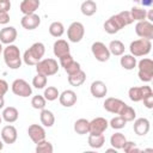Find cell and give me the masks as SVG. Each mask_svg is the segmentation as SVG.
Here are the masks:
<instances>
[{"instance_id":"cell-1","label":"cell","mask_w":153,"mask_h":153,"mask_svg":"<svg viewBox=\"0 0 153 153\" xmlns=\"http://www.w3.org/2000/svg\"><path fill=\"white\" fill-rule=\"evenodd\" d=\"M2 55H4V61L6 63V66L11 69H18L22 66L23 62V56L20 55V50L17 45L12 44H7L4 50H2Z\"/></svg>"},{"instance_id":"cell-2","label":"cell","mask_w":153,"mask_h":153,"mask_svg":"<svg viewBox=\"0 0 153 153\" xmlns=\"http://www.w3.org/2000/svg\"><path fill=\"white\" fill-rule=\"evenodd\" d=\"M44 54H45V45L42 42H36L24 51L23 61L27 66H36V63L43 59Z\"/></svg>"},{"instance_id":"cell-3","label":"cell","mask_w":153,"mask_h":153,"mask_svg":"<svg viewBox=\"0 0 153 153\" xmlns=\"http://www.w3.org/2000/svg\"><path fill=\"white\" fill-rule=\"evenodd\" d=\"M151 49H152V42L146 38L135 39V41L130 42V44H129V51L135 57H141V56L148 55L151 53Z\"/></svg>"},{"instance_id":"cell-4","label":"cell","mask_w":153,"mask_h":153,"mask_svg":"<svg viewBox=\"0 0 153 153\" xmlns=\"http://www.w3.org/2000/svg\"><path fill=\"white\" fill-rule=\"evenodd\" d=\"M60 65L57 63V61L55 59L48 57V59H42L41 61H38L36 63V72L38 74H43L45 76H50L54 75L59 72Z\"/></svg>"},{"instance_id":"cell-5","label":"cell","mask_w":153,"mask_h":153,"mask_svg":"<svg viewBox=\"0 0 153 153\" xmlns=\"http://www.w3.org/2000/svg\"><path fill=\"white\" fill-rule=\"evenodd\" d=\"M137 76L143 82H149L153 79V61L149 57L141 59L137 65Z\"/></svg>"},{"instance_id":"cell-6","label":"cell","mask_w":153,"mask_h":153,"mask_svg":"<svg viewBox=\"0 0 153 153\" xmlns=\"http://www.w3.org/2000/svg\"><path fill=\"white\" fill-rule=\"evenodd\" d=\"M11 90H12L13 94H16V96H18V97H23V98L30 97V96L32 94V87H31V85H30L26 80H24V79H22V78L16 79V80L12 82Z\"/></svg>"},{"instance_id":"cell-7","label":"cell","mask_w":153,"mask_h":153,"mask_svg":"<svg viewBox=\"0 0 153 153\" xmlns=\"http://www.w3.org/2000/svg\"><path fill=\"white\" fill-rule=\"evenodd\" d=\"M85 35V27L80 22H73L67 29V38L72 43H79Z\"/></svg>"},{"instance_id":"cell-8","label":"cell","mask_w":153,"mask_h":153,"mask_svg":"<svg viewBox=\"0 0 153 153\" xmlns=\"http://www.w3.org/2000/svg\"><path fill=\"white\" fill-rule=\"evenodd\" d=\"M91 51H92L93 57L99 62H106L111 56V54L109 51V48L103 42H99V41L92 43Z\"/></svg>"},{"instance_id":"cell-9","label":"cell","mask_w":153,"mask_h":153,"mask_svg":"<svg viewBox=\"0 0 153 153\" xmlns=\"http://www.w3.org/2000/svg\"><path fill=\"white\" fill-rule=\"evenodd\" d=\"M124 26H126V24H124L123 19L117 13V14H114L109 19L105 20V23H104V31L106 33H109V35H114V33H117Z\"/></svg>"},{"instance_id":"cell-10","label":"cell","mask_w":153,"mask_h":153,"mask_svg":"<svg viewBox=\"0 0 153 153\" xmlns=\"http://www.w3.org/2000/svg\"><path fill=\"white\" fill-rule=\"evenodd\" d=\"M135 33L140 38H146V39L152 41V38H153V24H152V22H148L147 19L141 20V22H136Z\"/></svg>"},{"instance_id":"cell-11","label":"cell","mask_w":153,"mask_h":153,"mask_svg":"<svg viewBox=\"0 0 153 153\" xmlns=\"http://www.w3.org/2000/svg\"><path fill=\"white\" fill-rule=\"evenodd\" d=\"M149 93H153L152 91V87L148 86V85H145V86H133L128 90V96H129V99L134 103H137V102H141L142 98Z\"/></svg>"},{"instance_id":"cell-12","label":"cell","mask_w":153,"mask_h":153,"mask_svg":"<svg viewBox=\"0 0 153 153\" xmlns=\"http://www.w3.org/2000/svg\"><path fill=\"white\" fill-rule=\"evenodd\" d=\"M124 105H126V103L123 100H121L118 98H115V97H109L103 103L104 109L108 112H111V114H115V115H118Z\"/></svg>"},{"instance_id":"cell-13","label":"cell","mask_w":153,"mask_h":153,"mask_svg":"<svg viewBox=\"0 0 153 153\" xmlns=\"http://www.w3.org/2000/svg\"><path fill=\"white\" fill-rule=\"evenodd\" d=\"M108 127H109L108 120H105L104 117H96L92 121H90L88 134H104Z\"/></svg>"},{"instance_id":"cell-14","label":"cell","mask_w":153,"mask_h":153,"mask_svg":"<svg viewBox=\"0 0 153 153\" xmlns=\"http://www.w3.org/2000/svg\"><path fill=\"white\" fill-rule=\"evenodd\" d=\"M20 25L25 30H35L41 25V17L36 13L31 14H24L20 19Z\"/></svg>"},{"instance_id":"cell-15","label":"cell","mask_w":153,"mask_h":153,"mask_svg":"<svg viewBox=\"0 0 153 153\" xmlns=\"http://www.w3.org/2000/svg\"><path fill=\"white\" fill-rule=\"evenodd\" d=\"M27 134H29V137L31 139V141L33 143H38L39 141L44 140L45 135H47L44 127L41 126V124H31V126H29Z\"/></svg>"},{"instance_id":"cell-16","label":"cell","mask_w":153,"mask_h":153,"mask_svg":"<svg viewBox=\"0 0 153 153\" xmlns=\"http://www.w3.org/2000/svg\"><path fill=\"white\" fill-rule=\"evenodd\" d=\"M17 137H18V131H17L14 126L7 124V126L2 127V129H1V140L4 141V143L12 145L17 141Z\"/></svg>"},{"instance_id":"cell-17","label":"cell","mask_w":153,"mask_h":153,"mask_svg":"<svg viewBox=\"0 0 153 153\" xmlns=\"http://www.w3.org/2000/svg\"><path fill=\"white\" fill-rule=\"evenodd\" d=\"M18 32L14 26H5L0 30V42L2 44H12L17 39Z\"/></svg>"},{"instance_id":"cell-18","label":"cell","mask_w":153,"mask_h":153,"mask_svg":"<svg viewBox=\"0 0 153 153\" xmlns=\"http://www.w3.org/2000/svg\"><path fill=\"white\" fill-rule=\"evenodd\" d=\"M151 128V123L146 117H140V118H135L134 120V124H133V129L134 133L139 136H145L146 134H148Z\"/></svg>"},{"instance_id":"cell-19","label":"cell","mask_w":153,"mask_h":153,"mask_svg":"<svg viewBox=\"0 0 153 153\" xmlns=\"http://www.w3.org/2000/svg\"><path fill=\"white\" fill-rule=\"evenodd\" d=\"M78 100L76 93L73 90H65L59 96V102L65 108H72Z\"/></svg>"},{"instance_id":"cell-20","label":"cell","mask_w":153,"mask_h":153,"mask_svg":"<svg viewBox=\"0 0 153 153\" xmlns=\"http://www.w3.org/2000/svg\"><path fill=\"white\" fill-rule=\"evenodd\" d=\"M90 92L94 98H104L108 93V86L102 80H94L90 86Z\"/></svg>"},{"instance_id":"cell-21","label":"cell","mask_w":153,"mask_h":153,"mask_svg":"<svg viewBox=\"0 0 153 153\" xmlns=\"http://www.w3.org/2000/svg\"><path fill=\"white\" fill-rule=\"evenodd\" d=\"M53 51H54V55L60 59L63 55L71 54V48H69V44H68L67 41H65V39H56L54 42V45H53Z\"/></svg>"},{"instance_id":"cell-22","label":"cell","mask_w":153,"mask_h":153,"mask_svg":"<svg viewBox=\"0 0 153 153\" xmlns=\"http://www.w3.org/2000/svg\"><path fill=\"white\" fill-rule=\"evenodd\" d=\"M39 5H41L39 0H23L20 2L19 10L23 14H31V13H36Z\"/></svg>"},{"instance_id":"cell-23","label":"cell","mask_w":153,"mask_h":153,"mask_svg":"<svg viewBox=\"0 0 153 153\" xmlns=\"http://www.w3.org/2000/svg\"><path fill=\"white\" fill-rule=\"evenodd\" d=\"M120 65L122 68H124L126 71H131L136 67L137 65V60L135 56H133L131 54H123L121 55L120 59Z\"/></svg>"},{"instance_id":"cell-24","label":"cell","mask_w":153,"mask_h":153,"mask_svg":"<svg viewBox=\"0 0 153 153\" xmlns=\"http://www.w3.org/2000/svg\"><path fill=\"white\" fill-rule=\"evenodd\" d=\"M1 117L7 123H14L18 120V117H19V112H18L17 108H14V106H7V108H4L2 114H1Z\"/></svg>"},{"instance_id":"cell-25","label":"cell","mask_w":153,"mask_h":153,"mask_svg":"<svg viewBox=\"0 0 153 153\" xmlns=\"http://www.w3.org/2000/svg\"><path fill=\"white\" fill-rule=\"evenodd\" d=\"M39 120H41V123L43 127H47V128H50L54 126L55 123V116L54 114L48 110V109H42L41 110V114H39Z\"/></svg>"},{"instance_id":"cell-26","label":"cell","mask_w":153,"mask_h":153,"mask_svg":"<svg viewBox=\"0 0 153 153\" xmlns=\"http://www.w3.org/2000/svg\"><path fill=\"white\" fill-rule=\"evenodd\" d=\"M88 146L93 149H98L102 148L105 143V136L104 134H90L88 139H87Z\"/></svg>"},{"instance_id":"cell-27","label":"cell","mask_w":153,"mask_h":153,"mask_svg":"<svg viewBox=\"0 0 153 153\" xmlns=\"http://www.w3.org/2000/svg\"><path fill=\"white\" fill-rule=\"evenodd\" d=\"M86 80V73L80 69L76 73L74 74H69L68 75V82L71 86H74V87H78V86H81Z\"/></svg>"},{"instance_id":"cell-28","label":"cell","mask_w":153,"mask_h":153,"mask_svg":"<svg viewBox=\"0 0 153 153\" xmlns=\"http://www.w3.org/2000/svg\"><path fill=\"white\" fill-rule=\"evenodd\" d=\"M80 11L85 17H91L97 12V4L93 0H85L80 5Z\"/></svg>"},{"instance_id":"cell-29","label":"cell","mask_w":153,"mask_h":153,"mask_svg":"<svg viewBox=\"0 0 153 153\" xmlns=\"http://www.w3.org/2000/svg\"><path fill=\"white\" fill-rule=\"evenodd\" d=\"M109 48V51L111 55H115V56H121L124 54V50H126V47L123 44V42H121L120 39H114L109 43L108 45Z\"/></svg>"},{"instance_id":"cell-30","label":"cell","mask_w":153,"mask_h":153,"mask_svg":"<svg viewBox=\"0 0 153 153\" xmlns=\"http://www.w3.org/2000/svg\"><path fill=\"white\" fill-rule=\"evenodd\" d=\"M88 127H90V121L86 118H79L74 122V131L79 135H85L88 134Z\"/></svg>"},{"instance_id":"cell-31","label":"cell","mask_w":153,"mask_h":153,"mask_svg":"<svg viewBox=\"0 0 153 153\" xmlns=\"http://www.w3.org/2000/svg\"><path fill=\"white\" fill-rule=\"evenodd\" d=\"M126 141H127V139H126L124 134H122L120 131H117L110 136V145L116 149H122Z\"/></svg>"},{"instance_id":"cell-32","label":"cell","mask_w":153,"mask_h":153,"mask_svg":"<svg viewBox=\"0 0 153 153\" xmlns=\"http://www.w3.org/2000/svg\"><path fill=\"white\" fill-rule=\"evenodd\" d=\"M130 16L133 18V20L135 22H141V20H146V16H147V10H145L143 7H139V6H133L130 8Z\"/></svg>"},{"instance_id":"cell-33","label":"cell","mask_w":153,"mask_h":153,"mask_svg":"<svg viewBox=\"0 0 153 153\" xmlns=\"http://www.w3.org/2000/svg\"><path fill=\"white\" fill-rule=\"evenodd\" d=\"M48 30H49V33L55 38H59L65 33V26L61 22H53L49 25Z\"/></svg>"},{"instance_id":"cell-34","label":"cell","mask_w":153,"mask_h":153,"mask_svg":"<svg viewBox=\"0 0 153 153\" xmlns=\"http://www.w3.org/2000/svg\"><path fill=\"white\" fill-rule=\"evenodd\" d=\"M126 122H133L136 118V111L134 110V108L129 106V105H124L123 109L121 110V112L118 114Z\"/></svg>"},{"instance_id":"cell-35","label":"cell","mask_w":153,"mask_h":153,"mask_svg":"<svg viewBox=\"0 0 153 153\" xmlns=\"http://www.w3.org/2000/svg\"><path fill=\"white\" fill-rule=\"evenodd\" d=\"M36 153H53L54 147L51 145V142L47 141L45 139L39 141L38 143H36Z\"/></svg>"},{"instance_id":"cell-36","label":"cell","mask_w":153,"mask_h":153,"mask_svg":"<svg viewBox=\"0 0 153 153\" xmlns=\"http://www.w3.org/2000/svg\"><path fill=\"white\" fill-rule=\"evenodd\" d=\"M60 96V92L59 90L55 87V86H48L47 88H44V93H43V97L48 100V102H54L59 98Z\"/></svg>"},{"instance_id":"cell-37","label":"cell","mask_w":153,"mask_h":153,"mask_svg":"<svg viewBox=\"0 0 153 153\" xmlns=\"http://www.w3.org/2000/svg\"><path fill=\"white\" fill-rule=\"evenodd\" d=\"M45 104H47V99L42 96V94H36L31 98V105L33 109L36 110H42L45 108Z\"/></svg>"},{"instance_id":"cell-38","label":"cell","mask_w":153,"mask_h":153,"mask_svg":"<svg viewBox=\"0 0 153 153\" xmlns=\"http://www.w3.org/2000/svg\"><path fill=\"white\" fill-rule=\"evenodd\" d=\"M47 81H48V79H47L45 75L37 73L32 79V86L35 88H37V90H42V88H44L47 86Z\"/></svg>"},{"instance_id":"cell-39","label":"cell","mask_w":153,"mask_h":153,"mask_svg":"<svg viewBox=\"0 0 153 153\" xmlns=\"http://www.w3.org/2000/svg\"><path fill=\"white\" fill-rule=\"evenodd\" d=\"M126 124H127V122H126V121H124L120 115H118V116L112 117V118L110 120V122H109V127H111L112 129H116V130L124 128V127H126Z\"/></svg>"},{"instance_id":"cell-40","label":"cell","mask_w":153,"mask_h":153,"mask_svg":"<svg viewBox=\"0 0 153 153\" xmlns=\"http://www.w3.org/2000/svg\"><path fill=\"white\" fill-rule=\"evenodd\" d=\"M122 149L126 152V153H134V152H140V148L136 146L135 142L133 141H126Z\"/></svg>"},{"instance_id":"cell-41","label":"cell","mask_w":153,"mask_h":153,"mask_svg":"<svg viewBox=\"0 0 153 153\" xmlns=\"http://www.w3.org/2000/svg\"><path fill=\"white\" fill-rule=\"evenodd\" d=\"M59 61H60V66L65 69L67 66H69L73 61H74V59H73V56L71 55V54H67V55H63V56H61L60 59H59Z\"/></svg>"},{"instance_id":"cell-42","label":"cell","mask_w":153,"mask_h":153,"mask_svg":"<svg viewBox=\"0 0 153 153\" xmlns=\"http://www.w3.org/2000/svg\"><path fill=\"white\" fill-rule=\"evenodd\" d=\"M81 69V67H80V63L79 62H76V61H73L69 66H67L66 68H65V72L69 75V74H74V73H76L78 71H80Z\"/></svg>"},{"instance_id":"cell-43","label":"cell","mask_w":153,"mask_h":153,"mask_svg":"<svg viewBox=\"0 0 153 153\" xmlns=\"http://www.w3.org/2000/svg\"><path fill=\"white\" fill-rule=\"evenodd\" d=\"M118 14H120V16H121V18L123 19V22H124L126 26H128V25H130L131 23H134V20H133V18H131V16H130V12H129V11H122V12H120Z\"/></svg>"},{"instance_id":"cell-44","label":"cell","mask_w":153,"mask_h":153,"mask_svg":"<svg viewBox=\"0 0 153 153\" xmlns=\"http://www.w3.org/2000/svg\"><path fill=\"white\" fill-rule=\"evenodd\" d=\"M142 102H143V105L147 109H152L153 108V93H149V94L145 96L142 98Z\"/></svg>"},{"instance_id":"cell-45","label":"cell","mask_w":153,"mask_h":153,"mask_svg":"<svg viewBox=\"0 0 153 153\" xmlns=\"http://www.w3.org/2000/svg\"><path fill=\"white\" fill-rule=\"evenodd\" d=\"M10 23V14L7 11H0V25H6Z\"/></svg>"},{"instance_id":"cell-46","label":"cell","mask_w":153,"mask_h":153,"mask_svg":"<svg viewBox=\"0 0 153 153\" xmlns=\"http://www.w3.org/2000/svg\"><path fill=\"white\" fill-rule=\"evenodd\" d=\"M8 82L4 79H0V97H4L8 91Z\"/></svg>"},{"instance_id":"cell-47","label":"cell","mask_w":153,"mask_h":153,"mask_svg":"<svg viewBox=\"0 0 153 153\" xmlns=\"http://www.w3.org/2000/svg\"><path fill=\"white\" fill-rule=\"evenodd\" d=\"M11 1L10 0H0V11H10Z\"/></svg>"},{"instance_id":"cell-48","label":"cell","mask_w":153,"mask_h":153,"mask_svg":"<svg viewBox=\"0 0 153 153\" xmlns=\"http://www.w3.org/2000/svg\"><path fill=\"white\" fill-rule=\"evenodd\" d=\"M133 1L141 5L142 7H151L153 5V0H133Z\"/></svg>"},{"instance_id":"cell-49","label":"cell","mask_w":153,"mask_h":153,"mask_svg":"<svg viewBox=\"0 0 153 153\" xmlns=\"http://www.w3.org/2000/svg\"><path fill=\"white\" fill-rule=\"evenodd\" d=\"M146 19H147L148 22H153V11H152V10H149V11L147 12V16H146Z\"/></svg>"},{"instance_id":"cell-50","label":"cell","mask_w":153,"mask_h":153,"mask_svg":"<svg viewBox=\"0 0 153 153\" xmlns=\"http://www.w3.org/2000/svg\"><path fill=\"white\" fill-rule=\"evenodd\" d=\"M4 105H5V99H4V97H0V109H2Z\"/></svg>"},{"instance_id":"cell-51","label":"cell","mask_w":153,"mask_h":153,"mask_svg":"<svg viewBox=\"0 0 153 153\" xmlns=\"http://www.w3.org/2000/svg\"><path fill=\"white\" fill-rule=\"evenodd\" d=\"M106 152H115V153H117V149L112 147V148H109V149H106Z\"/></svg>"},{"instance_id":"cell-52","label":"cell","mask_w":153,"mask_h":153,"mask_svg":"<svg viewBox=\"0 0 153 153\" xmlns=\"http://www.w3.org/2000/svg\"><path fill=\"white\" fill-rule=\"evenodd\" d=\"M4 148V141L2 140H0V151Z\"/></svg>"},{"instance_id":"cell-53","label":"cell","mask_w":153,"mask_h":153,"mask_svg":"<svg viewBox=\"0 0 153 153\" xmlns=\"http://www.w3.org/2000/svg\"><path fill=\"white\" fill-rule=\"evenodd\" d=\"M2 50H4V47H2V43L0 42V54H2Z\"/></svg>"},{"instance_id":"cell-54","label":"cell","mask_w":153,"mask_h":153,"mask_svg":"<svg viewBox=\"0 0 153 153\" xmlns=\"http://www.w3.org/2000/svg\"><path fill=\"white\" fill-rule=\"evenodd\" d=\"M1 122H2V117H1V115H0V124H1Z\"/></svg>"}]
</instances>
